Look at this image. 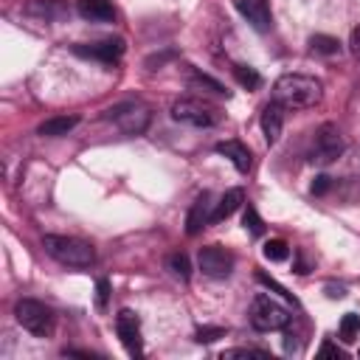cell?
I'll return each instance as SVG.
<instances>
[{
    "label": "cell",
    "instance_id": "24",
    "mask_svg": "<svg viewBox=\"0 0 360 360\" xmlns=\"http://www.w3.org/2000/svg\"><path fill=\"white\" fill-rule=\"evenodd\" d=\"M188 87H208V90H211V93H217V96H225V93H228L219 82H214L211 76H202V73H194V76L188 79Z\"/></svg>",
    "mask_w": 360,
    "mask_h": 360
},
{
    "label": "cell",
    "instance_id": "16",
    "mask_svg": "<svg viewBox=\"0 0 360 360\" xmlns=\"http://www.w3.org/2000/svg\"><path fill=\"white\" fill-rule=\"evenodd\" d=\"M76 124H79V115H53V118L42 121V124L37 127V132H39L42 138H59V135H68Z\"/></svg>",
    "mask_w": 360,
    "mask_h": 360
},
{
    "label": "cell",
    "instance_id": "25",
    "mask_svg": "<svg viewBox=\"0 0 360 360\" xmlns=\"http://www.w3.org/2000/svg\"><path fill=\"white\" fill-rule=\"evenodd\" d=\"M222 360H233V357H259V360H270L267 352H259V349H228L219 354Z\"/></svg>",
    "mask_w": 360,
    "mask_h": 360
},
{
    "label": "cell",
    "instance_id": "4",
    "mask_svg": "<svg viewBox=\"0 0 360 360\" xmlns=\"http://www.w3.org/2000/svg\"><path fill=\"white\" fill-rule=\"evenodd\" d=\"M14 318H17V323H20L25 332H31V335H37V338H48V335L53 332V309L45 307L42 301H37V298H22V301H17Z\"/></svg>",
    "mask_w": 360,
    "mask_h": 360
},
{
    "label": "cell",
    "instance_id": "12",
    "mask_svg": "<svg viewBox=\"0 0 360 360\" xmlns=\"http://www.w3.org/2000/svg\"><path fill=\"white\" fill-rule=\"evenodd\" d=\"M211 194L208 191H202L197 200H194V205H191V211H188V217H186V233L188 236H194V233H200L208 222H211Z\"/></svg>",
    "mask_w": 360,
    "mask_h": 360
},
{
    "label": "cell",
    "instance_id": "6",
    "mask_svg": "<svg viewBox=\"0 0 360 360\" xmlns=\"http://www.w3.org/2000/svg\"><path fill=\"white\" fill-rule=\"evenodd\" d=\"M104 118L115 121L124 135H143L149 121H152V112L141 101H124V104H115V107L104 110Z\"/></svg>",
    "mask_w": 360,
    "mask_h": 360
},
{
    "label": "cell",
    "instance_id": "10",
    "mask_svg": "<svg viewBox=\"0 0 360 360\" xmlns=\"http://www.w3.org/2000/svg\"><path fill=\"white\" fill-rule=\"evenodd\" d=\"M73 53L87 56V59H98L104 65H112L124 53V39H101V42H93V45H76Z\"/></svg>",
    "mask_w": 360,
    "mask_h": 360
},
{
    "label": "cell",
    "instance_id": "21",
    "mask_svg": "<svg viewBox=\"0 0 360 360\" xmlns=\"http://www.w3.org/2000/svg\"><path fill=\"white\" fill-rule=\"evenodd\" d=\"M264 259H270V262H284L287 256H290V248H287V242L284 239H270V242H264Z\"/></svg>",
    "mask_w": 360,
    "mask_h": 360
},
{
    "label": "cell",
    "instance_id": "7",
    "mask_svg": "<svg viewBox=\"0 0 360 360\" xmlns=\"http://www.w3.org/2000/svg\"><path fill=\"white\" fill-rule=\"evenodd\" d=\"M346 143H343V135L335 124H323L318 132H315V143H312V152H309V160L318 163V166H329L335 163L340 155H343Z\"/></svg>",
    "mask_w": 360,
    "mask_h": 360
},
{
    "label": "cell",
    "instance_id": "14",
    "mask_svg": "<svg viewBox=\"0 0 360 360\" xmlns=\"http://www.w3.org/2000/svg\"><path fill=\"white\" fill-rule=\"evenodd\" d=\"M76 11L87 22H110V20H115V8H112L110 0H79Z\"/></svg>",
    "mask_w": 360,
    "mask_h": 360
},
{
    "label": "cell",
    "instance_id": "28",
    "mask_svg": "<svg viewBox=\"0 0 360 360\" xmlns=\"http://www.w3.org/2000/svg\"><path fill=\"white\" fill-rule=\"evenodd\" d=\"M259 281H262L264 287H270V290H276V292H281V295H284L287 301H292V292H287V290H284V287H281L278 281H273L270 276H264V273H259Z\"/></svg>",
    "mask_w": 360,
    "mask_h": 360
},
{
    "label": "cell",
    "instance_id": "31",
    "mask_svg": "<svg viewBox=\"0 0 360 360\" xmlns=\"http://www.w3.org/2000/svg\"><path fill=\"white\" fill-rule=\"evenodd\" d=\"M321 354H326V357H340V349L326 340V343H321Z\"/></svg>",
    "mask_w": 360,
    "mask_h": 360
},
{
    "label": "cell",
    "instance_id": "30",
    "mask_svg": "<svg viewBox=\"0 0 360 360\" xmlns=\"http://www.w3.org/2000/svg\"><path fill=\"white\" fill-rule=\"evenodd\" d=\"M326 188H329V177H326V174L315 177V183H312V194H326Z\"/></svg>",
    "mask_w": 360,
    "mask_h": 360
},
{
    "label": "cell",
    "instance_id": "9",
    "mask_svg": "<svg viewBox=\"0 0 360 360\" xmlns=\"http://www.w3.org/2000/svg\"><path fill=\"white\" fill-rule=\"evenodd\" d=\"M115 332H118V338H121V343L127 346V352L132 354V357H138L143 349H141V321H138V315L132 312V309H121L118 315H115Z\"/></svg>",
    "mask_w": 360,
    "mask_h": 360
},
{
    "label": "cell",
    "instance_id": "18",
    "mask_svg": "<svg viewBox=\"0 0 360 360\" xmlns=\"http://www.w3.org/2000/svg\"><path fill=\"white\" fill-rule=\"evenodd\" d=\"M309 48H312L315 53H323V56H332V53H338V48H340V42H338L335 37H329V34H315V37L309 39Z\"/></svg>",
    "mask_w": 360,
    "mask_h": 360
},
{
    "label": "cell",
    "instance_id": "2",
    "mask_svg": "<svg viewBox=\"0 0 360 360\" xmlns=\"http://www.w3.org/2000/svg\"><path fill=\"white\" fill-rule=\"evenodd\" d=\"M42 248L51 259H56L65 267H90L96 262V250L90 242L76 239V236H59V233H45Z\"/></svg>",
    "mask_w": 360,
    "mask_h": 360
},
{
    "label": "cell",
    "instance_id": "22",
    "mask_svg": "<svg viewBox=\"0 0 360 360\" xmlns=\"http://www.w3.org/2000/svg\"><path fill=\"white\" fill-rule=\"evenodd\" d=\"M169 270L177 276V278H188L191 276V262H188V256L186 253H172L169 256Z\"/></svg>",
    "mask_w": 360,
    "mask_h": 360
},
{
    "label": "cell",
    "instance_id": "17",
    "mask_svg": "<svg viewBox=\"0 0 360 360\" xmlns=\"http://www.w3.org/2000/svg\"><path fill=\"white\" fill-rule=\"evenodd\" d=\"M242 202H245V191H242V188H228V191L219 197V202H217V208H214V214H211V222L228 219Z\"/></svg>",
    "mask_w": 360,
    "mask_h": 360
},
{
    "label": "cell",
    "instance_id": "13",
    "mask_svg": "<svg viewBox=\"0 0 360 360\" xmlns=\"http://www.w3.org/2000/svg\"><path fill=\"white\" fill-rule=\"evenodd\" d=\"M259 124H262L264 141H267V143H276V141H278V135H281V127H284V107H281V104H276V101L264 104Z\"/></svg>",
    "mask_w": 360,
    "mask_h": 360
},
{
    "label": "cell",
    "instance_id": "8",
    "mask_svg": "<svg viewBox=\"0 0 360 360\" xmlns=\"http://www.w3.org/2000/svg\"><path fill=\"white\" fill-rule=\"evenodd\" d=\"M197 264L211 278H228L231 270H233V256L225 248H219V245H208V248H200Z\"/></svg>",
    "mask_w": 360,
    "mask_h": 360
},
{
    "label": "cell",
    "instance_id": "26",
    "mask_svg": "<svg viewBox=\"0 0 360 360\" xmlns=\"http://www.w3.org/2000/svg\"><path fill=\"white\" fill-rule=\"evenodd\" d=\"M217 338H225L222 326H202V329H197V343H211Z\"/></svg>",
    "mask_w": 360,
    "mask_h": 360
},
{
    "label": "cell",
    "instance_id": "15",
    "mask_svg": "<svg viewBox=\"0 0 360 360\" xmlns=\"http://www.w3.org/2000/svg\"><path fill=\"white\" fill-rule=\"evenodd\" d=\"M217 152L225 155L239 172H250V166H253L250 149H248L242 141H219V143H217Z\"/></svg>",
    "mask_w": 360,
    "mask_h": 360
},
{
    "label": "cell",
    "instance_id": "20",
    "mask_svg": "<svg viewBox=\"0 0 360 360\" xmlns=\"http://www.w3.org/2000/svg\"><path fill=\"white\" fill-rule=\"evenodd\" d=\"M233 76H236V82H239L242 87H248V90H256V87L262 84V76H259L253 68H248V65H236V68H233Z\"/></svg>",
    "mask_w": 360,
    "mask_h": 360
},
{
    "label": "cell",
    "instance_id": "11",
    "mask_svg": "<svg viewBox=\"0 0 360 360\" xmlns=\"http://www.w3.org/2000/svg\"><path fill=\"white\" fill-rule=\"evenodd\" d=\"M236 11L256 28V31H267L273 25V14L267 0H236Z\"/></svg>",
    "mask_w": 360,
    "mask_h": 360
},
{
    "label": "cell",
    "instance_id": "32",
    "mask_svg": "<svg viewBox=\"0 0 360 360\" xmlns=\"http://www.w3.org/2000/svg\"><path fill=\"white\" fill-rule=\"evenodd\" d=\"M326 290H329V295H332V298H343V295H346V290H343V287H335V284H329Z\"/></svg>",
    "mask_w": 360,
    "mask_h": 360
},
{
    "label": "cell",
    "instance_id": "29",
    "mask_svg": "<svg viewBox=\"0 0 360 360\" xmlns=\"http://www.w3.org/2000/svg\"><path fill=\"white\" fill-rule=\"evenodd\" d=\"M349 51L354 59H360V25L352 28V34H349Z\"/></svg>",
    "mask_w": 360,
    "mask_h": 360
},
{
    "label": "cell",
    "instance_id": "3",
    "mask_svg": "<svg viewBox=\"0 0 360 360\" xmlns=\"http://www.w3.org/2000/svg\"><path fill=\"white\" fill-rule=\"evenodd\" d=\"M248 318H250V326L256 332H276V329H284L290 323V312L278 301H273L270 295H264V292H259L250 301Z\"/></svg>",
    "mask_w": 360,
    "mask_h": 360
},
{
    "label": "cell",
    "instance_id": "19",
    "mask_svg": "<svg viewBox=\"0 0 360 360\" xmlns=\"http://www.w3.org/2000/svg\"><path fill=\"white\" fill-rule=\"evenodd\" d=\"M340 338L346 340V343H352L357 335H360V315H354V312H346L343 318H340Z\"/></svg>",
    "mask_w": 360,
    "mask_h": 360
},
{
    "label": "cell",
    "instance_id": "27",
    "mask_svg": "<svg viewBox=\"0 0 360 360\" xmlns=\"http://www.w3.org/2000/svg\"><path fill=\"white\" fill-rule=\"evenodd\" d=\"M107 301H110V281L107 278H98L96 281V304H98V309H104Z\"/></svg>",
    "mask_w": 360,
    "mask_h": 360
},
{
    "label": "cell",
    "instance_id": "1",
    "mask_svg": "<svg viewBox=\"0 0 360 360\" xmlns=\"http://www.w3.org/2000/svg\"><path fill=\"white\" fill-rule=\"evenodd\" d=\"M323 98V84L315 76L304 73H284L273 84V101L281 104L284 110H304L315 107Z\"/></svg>",
    "mask_w": 360,
    "mask_h": 360
},
{
    "label": "cell",
    "instance_id": "23",
    "mask_svg": "<svg viewBox=\"0 0 360 360\" xmlns=\"http://www.w3.org/2000/svg\"><path fill=\"white\" fill-rule=\"evenodd\" d=\"M242 225H245V228H248L253 236H262V231H264V222H262V217H259V211H256L253 205H248V208H245Z\"/></svg>",
    "mask_w": 360,
    "mask_h": 360
},
{
    "label": "cell",
    "instance_id": "5",
    "mask_svg": "<svg viewBox=\"0 0 360 360\" xmlns=\"http://www.w3.org/2000/svg\"><path fill=\"white\" fill-rule=\"evenodd\" d=\"M172 118L180 121V124H191V127L208 129V127L219 124L222 112H219L214 104L202 101V98H177V101L172 104Z\"/></svg>",
    "mask_w": 360,
    "mask_h": 360
}]
</instances>
